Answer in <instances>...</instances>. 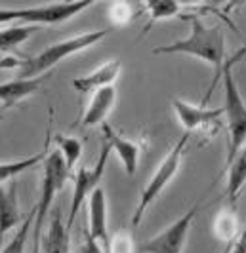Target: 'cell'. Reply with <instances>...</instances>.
<instances>
[{"mask_svg": "<svg viewBox=\"0 0 246 253\" xmlns=\"http://www.w3.org/2000/svg\"><path fill=\"white\" fill-rule=\"evenodd\" d=\"M183 19H187L191 23L189 37L180 38L170 44L156 46L153 48V55H191V57H197L210 65L214 69V78L210 82V89L202 103V105H206L214 91L216 82L223 75L225 63H227L225 61V33L220 25H204L202 19L195 13L183 15Z\"/></svg>", "mask_w": 246, "mask_h": 253, "instance_id": "6da1fadb", "label": "cell"}, {"mask_svg": "<svg viewBox=\"0 0 246 253\" xmlns=\"http://www.w3.org/2000/svg\"><path fill=\"white\" fill-rule=\"evenodd\" d=\"M111 29H94V31H86L75 37L63 38L59 42H53L48 48L37 53L35 57H19V65H17V76L15 78H39V76H46L55 65L69 59L71 55L80 53V51L88 50L92 46L99 44L105 37H109Z\"/></svg>", "mask_w": 246, "mask_h": 253, "instance_id": "7a4b0ae2", "label": "cell"}, {"mask_svg": "<svg viewBox=\"0 0 246 253\" xmlns=\"http://www.w3.org/2000/svg\"><path fill=\"white\" fill-rule=\"evenodd\" d=\"M189 139H191V133H185V131H183V135L174 143V147L166 152V156L162 158V162L156 166L153 175L145 183V187H143L142 192H140V200H138V206H136V210H134V215H132V228H138L142 225L147 210H149V208L156 202V198L166 190V187L172 183V179L178 175V171H180V168H182L183 154H185V149H187Z\"/></svg>", "mask_w": 246, "mask_h": 253, "instance_id": "3957f363", "label": "cell"}, {"mask_svg": "<svg viewBox=\"0 0 246 253\" xmlns=\"http://www.w3.org/2000/svg\"><path fill=\"white\" fill-rule=\"evenodd\" d=\"M221 82H223V111H225L223 116L227 120V133H229L225 169H229L237 154L246 145V103L229 67L223 69Z\"/></svg>", "mask_w": 246, "mask_h": 253, "instance_id": "277c9868", "label": "cell"}, {"mask_svg": "<svg viewBox=\"0 0 246 253\" xmlns=\"http://www.w3.org/2000/svg\"><path fill=\"white\" fill-rule=\"evenodd\" d=\"M42 181H40V196L39 202L35 204L37 215H35V230H44V225L48 221V213L52 210V204L59 190L63 189L65 181L69 179L71 171L67 169L63 156L57 149L50 151V154L42 162Z\"/></svg>", "mask_w": 246, "mask_h": 253, "instance_id": "5b68a950", "label": "cell"}, {"mask_svg": "<svg viewBox=\"0 0 246 253\" xmlns=\"http://www.w3.org/2000/svg\"><path fill=\"white\" fill-rule=\"evenodd\" d=\"M109 145L103 143L101 152L98 156V162L90 166H80L77 171L73 173V196H71V208H69V215H67V227H75V221L80 211V208L84 202L90 198V194L99 187V181L103 177L107 160H109Z\"/></svg>", "mask_w": 246, "mask_h": 253, "instance_id": "8992f818", "label": "cell"}, {"mask_svg": "<svg viewBox=\"0 0 246 253\" xmlns=\"http://www.w3.org/2000/svg\"><path fill=\"white\" fill-rule=\"evenodd\" d=\"M200 208V202H197L193 208H189L182 217H178L172 225L160 230L153 238H147L140 246L142 253H183L185 242L189 236V230L193 227L197 211Z\"/></svg>", "mask_w": 246, "mask_h": 253, "instance_id": "52a82bcc", "label": "cell"}, {"mask_svg": "<svg viewBox=\"0 0 246 253\" xmlns=\"http://www.w3.org/2000/svg\"><path fill=\"white\" fill-rule=\"evenodd\" d=\"M172 109H174V114H176L180 126L183 127V131L191 133V135L198 129L204 131L208 127L218 126L221 116L225 114L223 107H218V109H208L204 105L197 107L193 103L180 99V97L172 99Z\"/></svg>", "mask_w": 246, "mask_h": 253, "instance_id": "ba28073f", "label": "cell"}, {"mask_svg": "<svg viewBox=\"0 0 246 253\" xmlns=\"http://www.w3.org/2000/svg\"><path fill=\"white\" fill-rule=\"evenodd\" d=\"M103 143L109 145V149L115 152L120 160V164L124 168V173L126 175H136L138 171V166H140V160H142V152H143V145L140 141H134L124 137L122 133H118L115 127H111L107 122L103 126Z\"/></svg>", "mask_w": 246, "mask_h": 253, "instance_id": "9c48e42d", "label": "cell"}, {"mask_svg": "<svg viewBox=\"0 0 246 253\" xmlns=\"http://www.w3.org/2000/svg\"><path fill=\"white\" fill-rule=\"evenodd\" d=\"M88 206V234H90L94 240L98 242L105 252L109 250V221H107V196H105V190L101 187L94 190L90 194V198L86 200Z\"/></svg>", "mask_w": 246, "mask_h": 253, "instance_id": "30bf717a", "label": "cell"}, {"mask_svg": "<svg viewBox=\"0 0 246 253\" xmlns=\"http://www.w3.org/2000/svg\"><path fill=\"white\" fill-rule=\"evenodd\" d=\"M122 73V63L118 59H107L99 67H96L88 75L78 76L73 80V88L80 93H96L99 89L115 86Z\"/></svg>", "mask_w": 246, "mask_h": 253, "instance_id": "8fae6325", "label": "cell"}, {"mask_svg": "<svg viewBox=\"0 0 246 253\" xmlns=\"http://www.w3.org/2000/svg\"><path fill=\"white\" fill-rule=\"evenodd\" d=\"M115 103H117V88L115 86L92 93L90 101H88L84 113H82V118H80V126L94 127L99 126V124L103 126L105 118L115 109Z\"/></svg>", "mask_w": 246, "mask_h": 253, "instance_id": "7c38bea8", "label": "cell"}, {"mask_svg": "<svg viewBox=\"0 0 246 253\" xmlns=\"http://www.w3.org/2000/svg\"><path fill=\"white\" fill-rule=\"evenodd\" d=\"M21 211H19V198H17V181L0 185V238L6 236L19 227Z\"/></svg>", "mask_w": 246, "mask_h": 253, "instance_id": "4fadbf2b", "label": "cell"}, {"mask_svg": "<svg viewBox=\"0 0 246 253\" xmlns=\"http://www.w3.org/2000/svg\"><path fill=\"white\" fill-rule=\"evenodd\" d=\"M40 253H71V228L63 221V211L59 208L52 213L48 230L42 234Z\"/></svg>", "mask_w": 246, "mask_h": 253, "instance_id": "5bb4252c", "label": "cell"}, {"mask_svg": "<svg viewBox=\"0 0 246 253\" xmlns=\"http://www.w3.org/2000/svg\"><path fill=\"white\" fill-rule=\"evenodd\" d=\"M50 122H48V137H46V143H44V147L40 149L37 154H33V156H27V158H19V160H10V162H0V185H4V183H10L13 179L17 177V175H21L23 171L27 169H31V168H35V166H39L44 162V158L50 154V143H52V137H50V133H52V120H53V109H50V118H48Z\"/></svg>", "mask_w": 246, "mask_h": 253, "instance_id": "9a60e30c", "label": "cell"}, {"mask_svg": "<svg viewBox=\"0 0 246 253\" xmlns=\"http://www.w3.org/2000/svg\"><path fill=\"white\" fill-rule=\"evenodd\" d=\"M46 76L39 78H12L8 82H0V103L4 109L15 107L17 103L25 101L33 93H37Z\"/></svg>", "mask_w": 246, "mask_h": 253, "instance_id": "2e32d148", "label": "cell"}, {"mask_svg": "<svg viewBox=\"0 0 246 253\" xmlns=\"http://www.w3.org/2000/svg\"><path fill=\"white\" fill-rule=\"evenodd\" d=\"M183 2H178V0H151V2H143V8L147 10V15H149V21L143 29V35H147L151 31L153 23H158V21H164V19H172L176 15H180L183 10Z\"/></svg>", "mask_w": 246, "mask_h": 253, "instance_id": "e0dca14e", "label": "cell"}, {"mask_svg": "<svg viewBox=\"0 0 246 253\" xmlns=\"http://www.w3.org/2000/svg\"><path fill=\"white\" fill-rule=\"evenodd\" d=\"M229 175H227V198L229 202L235 204L241 190L246 187V145L237 154L235 162L229 166Z\"/></svg>", "mask_w": 246, "mask_h": 253, "instance_id": "ac0fdd59", "label": "cell"}, {"mask_svg": "<svg viewBox=\"0 0 246 253\" xmlns=\"http://www.w3.org/2000/svg\"><path fill=\"white\" fill-rule=\"evenodd\" d=\"M53 141H55V149L61 152L63 156V162L67 166V169L73 173L75 166L80 160L82 156V141L78 137H73V135H63V133H55L53 135Z\"/></svg>", "mask_w": 246, "mask_h": 253, "instance_id": "d6986e66", "label": "cell"}, {"mask_svg": "<svg viewBox=\"0 0 246 253\" xmlns=\"http://www.w3.org/2000/svg\"><path fill=\"white\" fill-rule=\"evenodd\" d=\"M239 230V219L233 210H221L212 221V232L218 240L225 244H233V238Z\"/></svg>", "mask_w": 246, "mask_h": 253, "instance_id": "ffe728a7", "label": "cell"}, {"mask_svg": "<svg viewBox=\"0 0 246 253\" xmlns=\"http://www.w3.org/2000/svg\"><path fill=\"white\" fill-rule=\"evenodd\" d=\"M35 215H37V210H35V206H33V210L27 213V217L23 219V223L15 228L12 240L0 250V253H25L27 242H29V234H31L33 225H35Z\"/></svg>", "mask_w": 246, "mask_h": 253, "instance_id": "44dd1931", "label": "cell"}, {"mask_svg": "<svg viewBox=\"0 0 246 253\" xmlns=\"http://www.w3.org/2000/svg\"><path fill=\"white\" fill-rule=\"evenodd\" d=\"M37 31V27L29 25H8L0 29V51H8L23 44L27 38Z\"/></svg>", "mask_w": 246, "mask_h": 253, "instance_id": "7402d4cb", "label": "cell"}, {"mask_svg": "<svg viewBox=\"0 0 246 253\" xmlns=\"http://www.w3.org/2000/svg\"><path fill=\"white\" fill-rule=\"evenodd\" d=\"M107 253H136V240L128 228H118L111 236Z\"/></svg>", "mask_w": 246, "mask_h": 253, "instance_id": "603a6c76", "label": "cell"}, {"mask_svg": "<svg viewBox=\"0 0 246 253\" xmlns=\"http://www.w3.org/2000/svg\"><path fill=\"white\" fill-rule=\"evenodd\" d=\"M134 15H136V13L132 10V4H130V2H113V4H109V8H107V17H109V21L115 27L128 25Z\"/></svg>", "mask_w": 246, "mask_h": 253, "instance_id": "cb8c5ba5", "label": "cell"}, {"mask_svg": "<svg viewBox=\"0 0 246 253\" xmlns=\"http://www.w3.org/2000/svg\"><path fill=\"white\" fill-rule=\"evenodd\" d=\"M75 253H107V252H105L103 248L92 238L90 234H88V230H84L82 240H80V244L77 246Z\"/></svg>", "mask_w": 246, "mask_h": 253, "instance_id": "d4e9b609", "label": "cell"}, {"mask_svg": "<svg viewBox=\"0 0 246 253\" xmlns=\"http://www.w3.org/2000/svg\"><path fill=\"white\" fill-rule=\"evenodd\" d=\"M21 25V8H0V25Z\"/></svg>", "mask_w": 246, "mask_h": 253, "instance_id": "484cf974", "label": "cell"}, {"mask_svg": "<svg viewBox=\"0 0 246 253\" xmlns=\"http://www.w3.org/2000/svg\"><path fill=\"white\" fill-rule=\"evenodd\" d=\"M229 253H246V227L239 234V238L229 244Z\"/></svg>", "mask_w": 246, "mask_h": 253, "instance_id": "4316f807", "label": "cell"}, {"mask_svg": "<svg viewBox=\"0 0 246 253\" xmlns=\"http://www.w3.org/2000/svg\"><path fill=\"white\" fill-rule=\"evenodd\" d=\"M40 246H42V230L33 228V253H40Z\"/></svg>", "mask_w": 246, "mask_h": 253, "instance_id": "83f0119b", "label": "cell"}, {"mask_svg": "<svg viewBox=\"0 0 246 253\" xmlns=\"http://www.w3.org/2000/svg\"><path fill=\"white\" fill-rule=\"evenodd\" d=\"M245 57H246V46H243V48L237 51L233 57H231V59H229V61L225 63V67H229V69H231V67H233L235 63H239V61H241V59H245Z\"/></svg>", "mask_w": 246, "mask_h": 253, "instance_id": "f1b7e54d", "label": "cell"}, {"mask_svg": "<svg viewBox=\"0 0 246 253\" xmlns=\"http://www.w3.org/2000/svg\"><path fill=\"white\" fill-rule=\"evenodd\" d=\"M221 253H229V244H225V250H223Z\"/></svg>", "mask_w": 246, "mask_h": 253, "instance_id": "f546056e", "label": "cell"}, {"mask_svg": "<svg viewBox=\"0 0 246 253\" xmlns=\"http://www.w3.org/2000/svg\"><path fill=\"white\" fill-rule=\"evenodd\" d=\"M2 114H4V111H0V120H2Z\"/></svg>", "mask_w": 246, "mask_h": 253, "instance_id": "4dcf8cb0", "label": "cell"}, {"mask_svg": "<svg viewBox=\"0 0 246 253\" xmlns=\"http://www.w3.org/2000/svg\"><path fill=\"white\" fill-rule=\"evenodd\" d=\"M245 46H246V44H245Z\"/></svg>", "mask_w": 246, "mask_h": 253, "instance_id": "1f68e13d", "label": "cell"}]
</instances>
